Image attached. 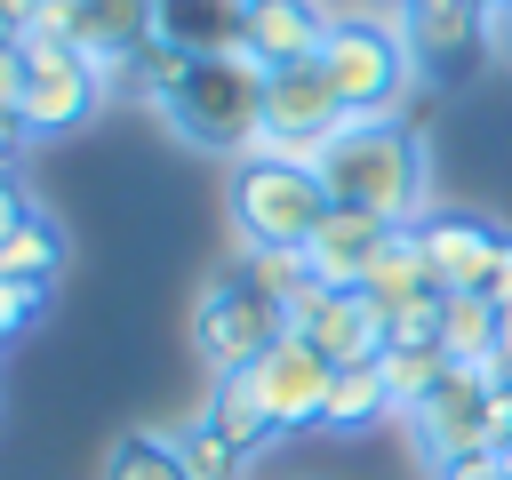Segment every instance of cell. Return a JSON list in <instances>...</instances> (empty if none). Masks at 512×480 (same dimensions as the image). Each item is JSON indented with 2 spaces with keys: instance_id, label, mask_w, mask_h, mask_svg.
<instances>
[{
  "instance_id": "6da1fadb",
  "label": "cell",
  "mask_w": 512,
  "mask_h": 480,
  "mask_svg": "<svg viewBox=\"0 0 512 480\" xmlns=\"http://www.w3.org/2000/svg\"><path fill=\"white\" fill-rule=\"evenodd\" d=\"M128 80L160 104V120H168L192 152L248 160L256 136H264V88H272V72H264L248 48L192 56V48H176V40H152Z\"/></svg>"
},
{
  "instance_id": "7a4b0ae2",
  "label": "cell",
  "mask_w": 512,
  "mask_h": 480,
  "mask_svg": "<svg viewBox=\"0 0 512 480\" xmlns=\"http://www.w3.org/2000/svg\"><path fill=\"white\" fill-rule=\"evenodd\" d=\"M312 168L328 184V208H360V216H384V224H416L432 208V160H424V136L400 112L344 120L320 144Z\"/></svg>"
},
{
  "instance_id": "3957f363",
  "label": "cell",
  "mask_w": 512,
  "mask_h": 480,
  "mask_svg": "<svg viewBox=\"0 0 512 480\" xmlns=\"http://www.w3.org/2000/svg\"><path fill=\"white\" fill-rule=\"evenodd\" d=\"M224 208H232L240 248H304V240L320 232V216H328V184H320V168H304V160H264V152H248V160H232Z\"/></svg>"
},
{
  "instance_id": "277c9868",
  "label": "cell",
  "mask_w": 512,
  "mask_h": 480,
  "mask_svg": "<svg viewBox=\"0 0 512 480\" xmlns=\"http://www.w3.org/2000/svg\"><path fill=\"white\" fill-rule=\"evenodd\" d=\"M312 64L328 72V88H336V104H344L352 120L400 112V96H408V80H416V56H408L400 24H392V16H344V8H336V24H328V40H320Z\"/></svg>"
},
{
  "instance_id": "5b68a950",
  "label": "cell",
  "mask_w": 512,
  "mask_h": 480,
  "mask_svg": "<svg viewBox=\"0 0 512 480\" xmlns=\"http://www.w3.org/2000/svg\"><path fill=\"white\" fill-rule=\"evenodd\" d=\"M288 336V312L248 280V272H216L192 304V352L208 360V376H240L256 368L272 344Z\"/></svg>"
},
{
  "instance_id": "8992f818",
  "label": "cell",
  "mask_w": 512,
  "mask_h": 480,
  "mask_svg": "<svg viewBox=\"0 0 512 480\" xmlns=\"http://www.w3.org/2000/svg\"><path fill=\"white\" fill-rule=\"evenodd\" d=\"M352 112L336 104V88H328V72L320 64H288V72H272V88H264V136H256V152L264 160H320V144L344 128Z\"/></svg>"
},
{
  "instance_id": "52a82bcc",
  "label": "cell",
  "mask_w": 512,
  "mask_h": 480,
  "mask_svg": "<svg viewBox=\"0 0 512 480\" xmlns=\"http://www.w3.org/2000/svg\"><path fill=\"white\" fill-rule=\"evenodd\" d=\"M488 400H496L488 368H456L424 408H408V440H416V456H424L432 472H448V464H464V456H496Z\"/></svg>"
},
{
  "instance_id": "ba28073f",
  "label": "cell",
  "mask_w": 512,
  "mask_h": 480,
  "mask_svg": "<svg viewBox=\"0 0 512 480\" xmlns=\"http://www.w3.org/2000/svg\"><path fill=\"white\" fill-rule=\"evenodd\" d=\"M408 232H416L424 272H432L440 296H488V280H496L504 248H512V232H496V224L472 216V208H424Z\"/></svg>"
},
{
  "instance_id": "9c48e42d",
  "label": "cell",
  "mask_w": 512,
  "mask_h": 480,
  "mask_svg": "<svg viewBox=\"0 0 512 480\" xmlns=\"http://www.w3.org/2000/svg\"><path fill=\"white\" fill-rule=\"evenodd\" d=\"M24 48V40H16ZM104 72L80 56V48H24V96H16V120L32 128V136H64V128H80L96 104H104Z\"/></svg>"
},
{
  "instance_id": "30bf717a",
  "label": "cell",
  "mask_w": 512,
  "mask_h": 480,
  "mask_svg": "<svg viewBox=\"0 0 512 480\" xmlns=\"http://www.w3.org/2000/svg\"><path fill=\"white\" fill-rule=\"evenodd\" d=\"M288 336H304L328 368H352V360H376L384 352V312L360 296V288H296L288 296Z\"/></svg>"
},
{
  "instance_id": "8fae6325",
  "label": "cell",
  "mask_w": 512,
  "mask_h": 480,
  "mask_svg": "<svg viewBox=\"0 0 512 480\" xmlns=\"http://www.w3.org/2000/svg\"><path fill=\"white\" fill-rule=\"evenodd\" d=\"M392 24L424 80H456L472 56H488V0H392Z\"/></svg>"
},
{
  "instance_id": "7c38bea8",
  "label": "cell",
  "mask_w": 512,
  "mask_h": 480,
  "mask_svg": "<svg viewBox=\"0 0 512 480\" xmlns=\"http://www.w3.org/2000/svg\"><path fill=\"white\" fill-rule=\"evenodd\" d=\"M248 384H256L264 416H272V424H280V440H288V432H320V408H328L336 368H328L304 336H280V344L248 368Z\"/></svg>"
},
{
  "instance_id": "4fadbf2b",
  "label": "cell",
  "mask_w": 512,
  "mask_h": 480,
  "mask_svg": "<svg viewBox=\"0 0 512 480\" xmlns=\"http://www.w3.org/2000/svg\"><path fill=\"white\" fill-rule=\"evenodd\" d=\"M336 8L328 0H256L240 16V48L264 64V72H288V64H312L320 40H328Z\"/></svg>"
},
{
  "instance_id": "5bb4252c",
  "label": "cell",
  "mask_w": 512,
  "mask_h": 480,
  "mask_svg": "<svg viewBox=\"0 0 512 480\" xmlns=\"http://www.w3.org/2000/svg\"><path fill=\"white\" fill-rule=\"evenodd\" d=\"M400 224H384V216H360V208H328L320 216V232L304 240V264H312V280L320 288H360L368 280V264L384 256V240H392Z\"/></svg>"
},
{
  "instance_id": "9a60e30c",
  "label": "cell",
  "mask_w": 512,
  "mask_h": 480,
  "mask_svg": "<svg viewBox=\"0 0 512 480\" xmlns=\"http://www.w3.org/2000/svg\"><path fill=\"white\" fill-rule=\"evenodd\" d=\"M200 424H208L216 440H232V448H240L248 464H256V456H264V448L280 440V424L264 416V400H256V384H248V368H240V376H216V392H208V408H200Z\"/></svg>"
},
{
  "instance_id": "2e32d148",
  "label": "cell",
  "mask_w": 512,
  "mask_h": 480,
  "mask_svg": "<svg viewBox=\"0 0 512 480\" xmlns=\"http://www.w3.org/2000/svg\"><path fill=\"white\" fill-rule=\"evenodd\" d=\"M360 296H368V304H376L384 320H392V312H408L416 296H440V288H432V272H424V248H416V232H408V224H400V232L384 240V256L368 264Z\"/></svg>"
},
{
  "instance_id": "e0dca14e",
  "label": "cell",
  "mask_w": 512,
  "mask_h": 480,
  "mask_svg": "<svg viewBox=\"0 0 512 480\" xmlns=\"http://www.w3.org/2000/svg\"><path fill=\"white\" fill-rule=\"evenodd\" d=\"M384 416H392V392H384V352H376V360L336 368L328 408H320V432H368V424H384Z\"/></svg>"
},
{
  "instance_id": "ac0fdd59",
  "label": "cell",
  "mask_w": 512,
  "mask_h": 480,
  "mask_svg": "<svg viewBox=\"0 0 512 480\" xmlns=\"http://www.w3.org/2000/svg\"><path fill=\"white\" fill-rule=\"evenodd\" d=\"M152 8H160V40H176L192 56L240 48V8L232 0H152Z\"/></svg>"
},
{
  "instance_id": "d6986e66",
  "label": "cell",
  "mask_w": 512,
  "mask_h": 480,
  "mask_svg": "<svg viewBox=\"0 0 512 480\" xmlns=\"http://www.w3.org/2000/svg\"><path fill=\"white\" fill-rule=\"evenodd\" d=\"M496 344H504L496 296H448V312H440V352H448L456 368H488Z\"/></svg>"
},
{
  "instance_id": "ffe728a7",
  "label": "cell",
  "mask_w": 512,
  "mask_h": 480,
  "mask_svg": "<svg viewBox=\"0 0 512 480\" xmlns=\"http://www.w3.org/2000/svg\"><path fill=\"white\" fill-rule=\"evenodd\" d=\"M448 376H456V360H448L440 344H384V392H392V416L424 408Z\"/></svg>"
},
{
  "instance_id": "44dd1931",
  "label": "cell",
  "mask_w": 512,
  "mask_h": 480,
  "mask_svg": "<svg viewBox=\"0 0 512 480\" xmlns=\"http://www.w3.org/2000/svg\"><path fill=\"white\" fill-rule=\"evenodd\" d=\"M56 264H64V240H56V224L32 208V216L0 240V280H16V288H48Z\"/></svg>"
},
{
  "instance_id": "7402d4cb",
  "label": "cell",
  "mask_w": 512,
  "mask_h": 480,
  "mask_svg": "<svg viewBox=\"0 0 512 480\" xmlns=\"http://www.w3.org/2000/svg\"><path fill=\"white\" fill-rule=\"evenodd\" d=\"M104 480H192L168 432H120L104 456Z\"/></svg>"
},
{
  "instance_id": "603a6c76",
  "label": "cell",
  "mask_w": 512,
  "mask_h": 480,
  "mask_svg": "<svg viewBox=\"0 0 512 480\" xmlns=\"http://www.w3.org/2000/svg\"><path fill=\"white\" fill-rule=\"evenodd\" d=\"M240 272L288 312V296L296 288H312V264H304V248H240Z\"/></svg>"
},
{
  "instance_id": "cb8c5ba5",
  "label": "cell",
  "mask_w": 512,
  "mask_h": 480,
  "mask_svg": "<svg viewBox=\"0 0 512 480\" xmlns=\"http://www.w3.org/2000/svg\"><path fill=\"white\" fill-rule=\"evenodd\" d=\"M176 456H184L192 480H248V456H240L232 440H216L208 424H184V432H176Z\"/></svg>"
},
{
  "instance_id": "d4e9b609",
  "label": "cell",
  "mask_w": 512,
  "mask_h": 480,
  "mask_svg": "<svg viewBox=\"0 0 512 480\" xmlns=\"http://www.w3.org/2000/svg\"><path fill=\"white\" fill-rule=\"evenodd\" d=\"M40 304H48V288H16V280H0V344H16V336L40 320Z\"/></svg>"
},
{
  "instance_id": "484cf974",
  "label": "cell",
  "mask_w": 512,
  "mask_h": 480,
  "mask_svg": "<svg viewBox=\"0 0 512 480\" xmlns=\"http://www.w3.org/2000/svg\"><path fill=\"white\" fill-rule=\"evenodd\" d=\"M16 96H24V48L0 32V112H16Z\"/></svg>"
},
{
  "instance_id": "4316f807",
  "label": "cell",
  "mask_w": 512,
  "mask_h": 480,
  "mask_svg": "<svg viewBox=\"0 0 512 480\" xmlns=\"http://www.w3.org/2000/svg\"><path fill=\"white\" fill-rule=\"evenodd\" d=\"M24 216H32V200H24V184H16L8 168H0V240H8V232H16Z\"/></svg>"
},
{
  "instance_id": "83f0119b",
  "label": "cell",
  "mask_w": 512,
  "mask_h": 480,
  "mask_svg": "<svg viewBox=\"0 0 512 480\" xmlns=\"http://www.w3.org/2000/svg\"><path fill=\"white\" fill-rule=\"evenodd\" d=\"M488 56L512 64V0H488Z\"/></svg>"
},
{
  "instance_id": "f1b7e54d",
  "label": "cell",
  "mask_w": 512,
  "mask_h": 480,
  "mask_svg": "<svg viewBox=\"0 0 512 480\" xmlns=\"http://www.w3.org/2000/svg\"><path fill=\"white\" fill-rule=\"evenodd\" d=\"M32 16H40V0H0V32H8V40H24Z\"/></svg>"
},
{
  "instance_id": "f546056e",
  "label": "cell",
  "mask_w": 512,
  "mask_h": 480,
  "mask_svg": "<svg viewBox=\"0 0 512 480\" xmlns=\"http://www.w3.org/2000/svg\"><path fill=\"white\" fill-rule=\"evenodd\" d=\"M440 480H504V464H496V456H464V464H448Z\"/></svg>"
},
{
  "instance_id": "4dcf8cb0",
  "label": "cell",
  "mask_w": 512,
  "mask_h": 480,
  "mask_svg": "<svg viewBox=\"0 0 512 480\" xmlns=\"http://www.w3.org/2000/svg\"><path fill=\"white\" fill-rule=\"evenodd\" d=\"M488 384H496V392H512V328H504V344L488 352Z\"/></svg>"
},
{
  "instance_id": "1f68e13d",
  "label": "cell",
  "mask_w": 512,
  "mask_h": 480,
  "mask_svg": "<svg viewBox=\"0 0 512 480\" xmlns=\"http://www.w3.org/2000/svg\"><path fill=\"white\" fill-rule=\"evenodd\" d=\"M488 296H496V312L512 304V248H504V264H496V280H488Z\"/></svg>"
},
{
  "instance_id": "d6a6232c",
  "label": "cell",
  "mask_w": 512,
  "mask_h": 480,
  "mask_svg": "<svg viewBox=\"0 0 512 480\" xmlns=\"http://www.w3.org/2000/svg\"><path fill=\"white\" fill-rule=\"evenodd\" d=\"M232 8H240V16H248V8H256V0H232Z\"/></svg>"
},
{
  "instance_id": "836d02e7",
  "label": "cell",
  "mask_w": 512,
  "mask_h": 480,
  "mask_svg": "<svg viewBox=\"0 0 512 480\" xmlns=\"http://www.w3.org/2000/svg\"><path fill=\"white\" fill-rule=\"evenodd\" d=\"M504 328H512V304H504Z\"/></svg>"
}]
</instances>
